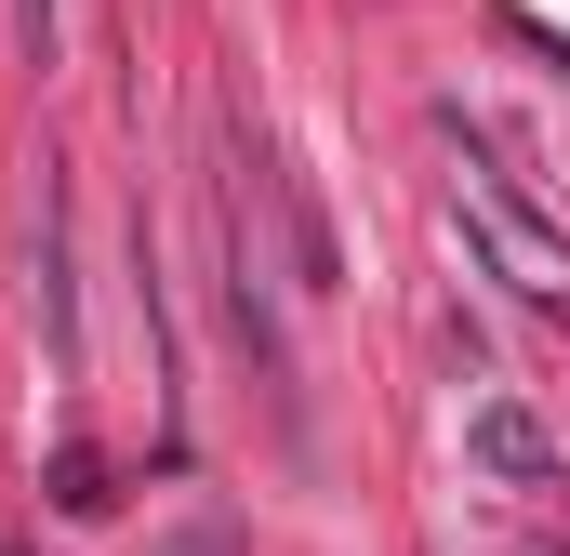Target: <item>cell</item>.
Returning <instances> with one entry per match:
<instances>
[{"mask_svg":"<svg viewBox=\"0 0 570 556\" xmlns=\"http://www.w3.org/2000/svg\"><path fill=\"white\" fill-rule=\"evenodd\" d=\"M438 133L464 146V226H478V252H491V266L518 278V291H558V278H570V239L544 226V212H531V186H518V172L491 159V133H478L464 107H451Z\"/></svg>","mask_w":570,"mask_h":556,"instance_id":"1","label":"cell"},{"mask_svg":"<svg viewBox=\"0 0 570 556\" xmlns=\"http://www.w3.org/2000/svg\"><path fill=\"white\" fill-rule=\"evenodd\" d=\"M13 27H27V53H53V0H13Z\"/></svg>","mask_w":570,"mask_h":556,"instance_id":"3","label":"cell"},{"mask_svg":"<svg viewBox=\"0 0 570 556\" xmlns=\"http://www.w3.org/2000/svg\"><path fill=\"white\" fill-rule=\"evenodd\" d=\"M464 464L504 477V490H558V437L518 411V398H478V411H464Z\"/></svg>","mask_w":570,"mask_h":556,"instance_id":"2","label":"cell"}]
</instances>
